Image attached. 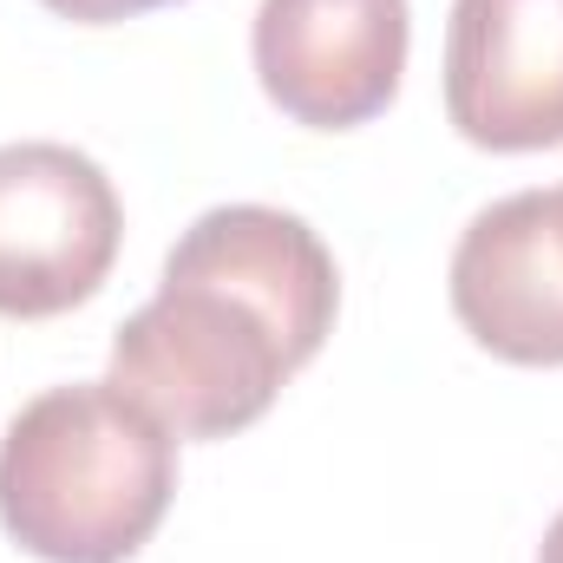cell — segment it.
<instances>
[{"instance_id": "6da1fadb", "label": "cell", "mask_w": 563, "mask_h": 563, "mask_svg": "<svg viewBox=\"0 0 563 563\" xmlns=\"http://www.w3.org/2000/svg\"><path fill=\"white\" fill-rule=\"evenodd\" d=\"M177 492V439L112 380L26 400L0 439V531L40 563H125Z\"/></svg>"}, {"instance_id": "7a4b0ae2", "label": "cell", "mask_w": 563, "mask_h": 563, "mask_svg": "<svg viewBox=\"0 0 563 563\" xmlns=\"http://www.w3.org/2000/svg\"><path fill=\"white\" fill-rule=\"evenodd\" d=\"M295 361L276 328L217 282L164 276L112 341V387L170 439H230L276 407Z\"/></svg>"}, {"instance_id": "3957f363", "label": "cell", "mask_w": 563, "mask_h": 563, "mask_svg": "<svg viewBox=\"0 0 563 563\" xmlns=\"http://www.w3.org/2000/svg\"><path fill=\"white\" fill-rule=\"evenodd\" d=\"M125 210L112 177L53 139L0 144V314L46 321L99 295L119 263Z\"/></svg>"}, {"instance_id": "277c9868", "label": "cell", "mask_w": 563, "mask_h": 563, "mask_svg": "<svg viewBox=\"0 0 563 563\" xmlns=\"http://www.w3.org/2000/svg\"><path fill=\"white\" fill-rule=\"evenodd\" d=\"M407 40V0H263L250 46L282 119L308 132H354L394 106Z\"/></svg>"}, {"instance_id": "5b68a950", "label": "cell", "mask_w": 563, "mask_h": 563, "mask_svg": "<svg viewBox=\"0 0 563 563\" xmlns=\"http://www.w3.org/2000/svg\"><path fill=\"white\" fill-rule=\"evenodd\" d=\"M445 119L478 151H558L563 0H452Z\"/></svg>"}, {"instance_id": "8992f818", "label": "cell", "mask_w": 563, "mask_h": 563, "mask_svg": "<svg viewBox=\"0 0 563 563\" xmlns=\"http://www.w3.org/2000/svg\"><path fill=\"white\" fill-rule=\"evenodd\" d=\"M459 328L511 361L563 367V203L558 190H518L478 210L452 250Z\"/></svg>"}, {"instance_id": "52a82bcc", "label": "cell", "mask_w": 563, "mask_h": 563, "mask_svg": "<svg viewBox=\"0 0 563 563\" xmlns=\"http://www.w3.org/2000/svg\"><path fill=\"white\" fill-rule=\"evenodd\" d=\"M164 276H190V282H217L230 288L236 301H250L269 328H276L282 354L295 367H308L334 328V308H341V276H334V256L328 243L269 203H223V210H203L177 250L164 256Z\"/></svg>"}, {"instance_id": "ba28073f", "label": "cell", "mask_w": 563, "mask_h": 563, "mask_svg": "<svg viewBox=\"0 0 563 563\" xmlns=\"http://www.w3.org/2000/svg\"><path fill=\"white\" fill-rule=\"evenodd\" d=\"M53 7L59 20H79V26H106V20H139L151 7H177V0H40Z\"/></svg>"}, {"instance_id": "9c48e42d", "label": "cell", "mask_w": 563, "mask_h": 563, "mask_svg": "<svg viewBox=\"0 0 563 563\" xmlns=\"http://www.w3.org/2000/svg\"><path fill=\"white\" fill-rule=\"evenodd\" d=\"M538 563H563V511L551 518V531H544V544H538Z\"/></svg>"}, {"instance_id": "30bf717a", "label": "cell", "mask_w": 563, "mask_h": 563, "mask_svg": "<svg viewBox=\"0 0 563 563\" xmlns=\"http://www.w3.org/2000/svg\"><path fill=\"white\" fill-rule=\"evenodd\" d=\"M558 203H563V184H558Z\"/></svg>"}]
</instances>
